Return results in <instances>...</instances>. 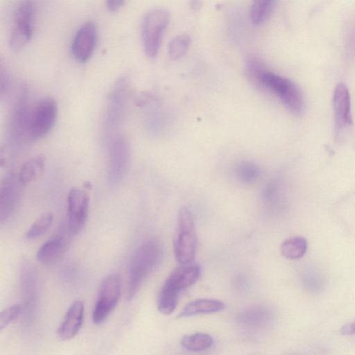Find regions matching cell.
<instances>
[{
    "label": "cell",
    "mask_w": 355,
    "mask_h": 355,
    "mask_svg": "<svg viewBox=\"0 0 355 355\" xmlns=\"http://www.w3.org/2000/svg\"><path fill=\"white\" fill-rule=\"evenodd\" d=\"M181 265L169 275L158 294L157 309L163 315H170L175 311L180 293L195 284L200 275L198 264Z\"/></svg>",
    "instance_id": "6da1fadb"
},
{
    "label": "cell",
    "mask_w": 355,
    "mask_h": 355,
    "mask_svg": "<svg viewBox=\"0 0 355 355\" xmlns=\"http://www.w3.org/2000/svg\"><path fill=\"white\" fill-rule=\"evenodd\" d=\"M161 255V246L155 240L144 242L135 251L129 264L128 300L135 297L145 279L157 265Z\"/></svg>",
    "instance_id": "7a4b0ae2"
},
{
    "label": "cell",
    "mask_w": 355,
    "mask_h": 355,
    "mask_svg": "<svg viewBox=\"0 0 355 355\" xmlns=\"http://www.w3.org/2000/svg\"><path fill=\"white\" fill-rule=\"evenodd\" d=\"M130 83L127 76H121L113 85L107 100L104 123L107 139L114 137L125 116L130 98Z\"/></svg>",
    "instance_id": "3957f363"
},
{
    "label": "cell",
    "mask_w": 355,
    "mask_h": 355,
    "mask_svg": "<svg viewBox=\"0 0 355 355\" xmlns=\"http://www.w3.org/2000/svg\"><path fill=\"white\" fill-rule=\"evenodd\" d=\"M169 21V13L163 8L152 9L144 16L141 37L144 51L148 58H154L157 55Z\"/></svg>",
    "instance_id": "277c9868"
},
{
    "label": "cell",
    "mask_w": 355,
    "mask_h": 355,
    "mask_svg": "<svg viewBox=\"0 0 355 355\" xmlns=\"http://www.w3.org/2000/svg\"><path fill=\"white\" fill-rule=\"evenodd\" d=\"M260 85L275 93L295 115L300 116L304 113L305 102L302 92L290 79L267 71L262 76Z\"/></svg>",
    "instance_id": "5b68a950"
},
{
    "label": "cell",
    "mask_w": 355,
    "mask_h": 355,
    "mask_svg": "<svg viewBox=\"0 0 355 355\" xmlns=\"http://www.w3.org/2000/svg\"><path fill=\"white\" fill-rule=\"evenodd\" d=\"M197 236L191 211L182 208L178 216V231L174 240V254L180 264L191 263L195 257Z\"/></svg>",
    "instance_id": "8992f818"
},
{
    "label": "cell",
    "mask_w": 355,
    "mask_h": 355,
    "mask_svg": "<svg viewBox=\"0 0 355 355\" xmlns=\"http://www.w3.org/2000/svg\"><path fill=\"white\" fill-rule=\"evenodd\" d=\"M26 89H21L14 103L9 122L10 141L21 147L31 141L29 136V123L32 105Z\"/></svg>",
    "instance_id": "52a82bcc"
},
{
    "label": "cell",
    "mask_w": 355,
    "mask_h": 355,
    "mask_svg": "<svg viewBox=\"0 0 355 355\" xmlns=\"http://www.w3.org/2000/svg\"><path fill=\"white\" fill-rule=\"evenodd\" d=\"M121 293V278L117 273L106 276L100 284L92 311L95 324L103 323L117 306Z\"/></svg>",
    "instance_id": "ba28073f"
},
{
    "label": "cell",
    "mask_w": 355,
    "mask_h": 355,
    "mask_svg": "<svg viewBox=\"0 0 355 355\" xmlns=\"http://www.w3.org/2000/svg\"><path fill=\"white\" fill-rule=\"evenodd\" d=\"M34 6L31 0H22L14 13L9 46L14 51L24 49L31 41L34 29Z\"/></svg>",
    "instance_id": "9c48e42d"
},
{
    "label": "cell",
    "mask_w": 355,
    "mask_h": 355,
    "mask_svg": "<svg viewBox=\"0 0 355 355\" xmlns=\"http://www.w3.org/2000/svg\"><path fill=\"white\" fill-rule=\"evenodd\" d=\"M58 116V104L52 97H44L32 106L29 123L31 141L45 137L53 129Z\"/></svg>",
    "instance_id": "30bf717a"
},
{
    "label": "cell",
    "mask_w": 355,
    "mask_h": 355,
    "mask_svg": "<svg viewBox=\"0 0 355 355\" xmlns=\"http://www.w3.org/2000/svg\"><path fill=\"white\" fill-rule=\"evenodd\" d=\"M107 180L110 185L119 184L125 176L130 160V146L127 138L115 135L109 141Z\"/></svg>",
    "instance_id": "8fae6325"
},
{
    "label": "cell",
    "mask_w": 355,
    "mask_h": 355,
    "mask_svg": "<svg viewBox=\"0 0 355 355\" xmlns=\"http://www.w3.org/2000/svg\"><path fill=\"white\" fill-rule=\"evenodd\" d=\"M67 227L71 235L78 234L87 220L89 209V196L83 189L74 188L67 196Z\"/></svg>",
    "instance_id": "7c38bea8"
},
{
    "label": "cell",
    "mask_w": 355,
    "mask_h": 355,
    "mask_svg": "<svg viewBox=\"0 0 355 355\" xmlns=\"http://www.w3.org/2000/svg\"><path fill=\"white\" fill-rule=\"evenodd\" d=\"M25 186L19 179L17 173L6 174L0 187V222L6 223L15 212Z\"/></svg>",
    "instance_id": "4fadbf2b"
},
{
    "label": "cell",
    "mask_w": 355,
    "mask_h": 355,
    "mask_svg": "<svg viewBox=\"0 0 355 355\" xmlns=\"http://www.w3.org/2000/svg\"><path fill=\"white\" fill-rule=\"evenodd\" d=\"M275 310L268 305H254L241 311L236 322L244 331L259 333L270 327L275 320Z\"/></svg>",
    "instance_id": "5bb4252c"
},
{
    "label": "cell",
    "mask_w": 355,
    "mask_h": 355,
    "mask_svg": "<svg viewBox=\"0 0 355 355\" xmlns=\"http://www.w3.org/2000/svg\"><path fill=\"white\" fill-rule=\"evenodd\" d=\"M36 270L28 262L21 266V291L24 303L21 304L26 322L29 323L36 311L38 300V284Z\"/></svg>",
    "instance_id": "9a60e30c"
},
{
    "label": "cell",
    "mask_w": 355,
    "mask_h": 355,
    "mask_svg": "<svg viewBox=\"0 0 355 355\" xmlns=\"http://www.w3.org/2000/svg\"><path fill=\"white\" fill-rule=\"evenodd\" d=\"M98 37V28L94 21L83 24L77 30L71 45L74 59L82 63L87 62L95 51Z\"/></svg>",
    "instance_id": "2e32d148"
},
{
    "label": "cell",
    "mask_w": 355,
    "mask_h": 355,
    "mask_svg": "<svg viewBox=\"0 0 355 355\" xmlns=\"http://www.w3.org/2000/svg\"><path fill=\"white\" fill-rule=\"evenodd\" d=\"M85 304L81 300L71 303L59 326L57 334L62 340H69L79 333L84 320Z\"/></svg>",
    "instance_id": "e0dca14e"
},
{
    "label": "cell",
    "mask_w": 355,
    "mask_h": 355,
    "mask_svg": "<svg viewBox=\"0 0 355 355\" xmlns=\"http://www.w3.org/2000/svg\"><path fill=\"white\" fill-rule=\"evenodd\" d=\"M333 109L338 130L352 123L350 94L347 87L343 83L338 84L334 91Z\"/></svg>",
    "instance_id": "ac0fdd59"
},
{
    "label": "cell",
    "mask_w": 355,
    "mask_h": 355,
    "mask_svg": "<svg viewBox=\"0 0 355 355\" xmlns=\"http://www.w3.org/2000/svg\"><path fill=\"white\" fill-rule=\"evenodd\" d=\"M69 234L60 231L44 242L36 253L37 259L43 264H51L60 259L67 248Z\"/></svg>",
    "instance_id": "d6986e66"
},
{
    "label": "cell",
    "mask_w": 355,
    "mask_h": 355,
    "mask_svg": "<svg viewBox=\"0 0 355 355\" xmlns=\"http://www.w3.org/2000/svg\"><path fill=\"white\" fill-rule=\"evenodd\" d=\"M225 304L218 300L203 298L187 304L179 313L178 318L219 312L225 309Z\"/></svg>",
    "instance_id": "ffe728a7"
},
{
    "label": "cell",
    "mask_w": 355,
    "mask_h": 355,
    "mask_svg": "<svg viewBox=\"0 0 355 355\" xmlns=\"http://www.w3.org/2000/svg\"><path fill=\"white\" fill-rule=\"evenodd\" d=\"M46 165V158L42 155H35L26 160L17 173L21 182L26 186L36 180L42 174Z\"/></svg>",
    "instance_id": "44dd1931"
},
{
    "label": "cell",
    "mask_w": 355,
    "mask_h": 355,
    "mask_svg": "<svg viewBox=\"0 0 355 355\" xmlns=\"http://www.w3.org/2000/svg\"><path fill=\"white\" fill-rule=\"evenodd\" d=\"M308 244L306 239L295 236L285 239L280 246L282 254L288 259H299L306 252Z\"/></svg>",
    "instance_id": "7402d4cb"
},
{
    "label": "cell",
    "mask_w": 355,
    "mask_h": 355,
    "mask_svg": "<svg viewBox=\"0 0 355 355\" xmlns=\"http://www.w3.org/2000/svg\"><path fill=\"white\" fill-rule=\"evenodd\" d=\"M180 343L187 351L199 352L209 349L214 344V340L209 334L196 332L183 336Z\"/></svg>",
    "instance_id": "603a6c76"
},
{
    "label": "cell",
    "mask_w": 355,
    "mask_h": 355,
    "mask_svg": "<svg viewBox=\"0 0 355 355\" xmlns=\"http://www.w3.org/2000/svg\"><path fill=\"white\" fill-rule=\"evenodd\" d=\"M275 0H252L250 17L254 25L264 23L272 12Z\"/></svg>",
    "instance_id": "cb8c5ba5"
},
{
    "label": "cell",
    "mask_w": 355,
    "mask_h": 355,
    "mask_svg": "<svg viewBox=\"0 0 355 355\" xmlns=\"http://www.w3.org/2000/svg\"><path fill=\"white\" fill-rule=\"evenodd\" d=\"M53 215L51 212H46L37 218L25 232L27 240H34L44 235L51 227Z\"/></svg>",
    "instance_id": "d4e9b609"
},
{
    "label": "cell",
    "mask_w": 355,
    "mask_h": 355,
    "mask_svg": "<svg viewBox=\"0 0 355 355\" xmlns=\"http://www.w3.org/2000/svg\"><path fill=\"white\" fill-rule=\"evenodd\" d=\"M235 173L239 180L248 184L254 182L259 178L261 170L256 164L244 161L237 164Z\"/></svg>",
    "instance_id": "484cf974"
},
{
    "label": "cell",
    "mask_w": 355,
    "mask_h": 355,
    "mask_svg": "<svg viewBox=\"0 0 355 355\" xmlns=\"http://www.w3.org/2000/svg\"><path fill=\"white\" fill-rule=\"evenodd\" d=\"M191 39L187 35L175 37L168 44V53L169 57L176 60L183 57L189 49Z\"/></svg>",
    "instance_id": "4316f807"
},
{
    "label": "cell",
    "mask_w": 355,
    "mask_h": 355,
    "mask_svg": "<svg viewBox=\"0 0 355 355\" xmlns=\"http://www.w3.org/2000/svg\"><path fill=\"white\" fill-rule=\"evenodd\" d=\"M267 71L264 63L257 57H249L247 59L246 74L254 83L260 85L261 78Z\"/></svg>",
    "instance_id": "83f0119b"
},
{
    "label": "cell",
    "mask_w": 355,
    "mask_h": 355,
    "mask_svg": "<svg viewBox=\"0 0 355 355\" xmlns=\"http://www.w3.org/2000/svg\"><path fill=\"white\" fill-rule=\"evenodd\" d=\"M21 304H16L2 310L0 314V331L6 328L22 315Z\"/></svg>",
    "instance_id": "f1b7e54d"
},
{
    "label": "cell",
    "mask_w": 355,
    "mask_h": 355,
    "mask_svg": "<svg viewBox=\"0 0 355 355\" xmlns=\"http://www.w3.org/2000/svg\"><path fill=\"white\" fill-rule=\"evenodd\" d=\"M10 80L8 73L3 69L1 70V98L8 92L10 89Z\"/></svg>",
    "instance_id": "f546056e"
},
{
    "label": "cell",
    "mask_w": 355,
    "mask_h": 355,
    "mask_svg": "<svg viewBox=\"0 0 355 355\" xmlns=\"http://www.w3.org/2000/svg\"><path fill=\"white\" fill-rule=\"evenodd\" d=\"M125 0H105L107 10L111 12L118 11L123 5Z\"/></svg>",
    "instance_id": "4dcf8cb0"
},
{
    "label": "cell",
    "mask_w": 355,
    "mask_h": 355,
    "mask_svg": "<svg viewBox=\"0 0 355 355\" xmlns=\"http://www.w3.org/2000/svg\"><path fill=\"white\" fill-rule=\"evenodd\" d=\"M340 332L345 336L355 335V319L344 324L340 328Z\"/></svg>",
    "instance_id": "1f68e13d"
},
{
    "label": "cell",
    "mask_w": 355,
    "mask_h": 355,
    "mask_svg": "<svg viewBox=\"0 0 355 355\" xmlns=\"http://www.w3.org/2000/svg\"><path fill=\"white\" fill-rule=\"evenodd\" d=\"M189 5L194 11L199 10L202 5V0H189Z\"/></svg>",
    "instance_id": "d6a6232c"
}]
</instances>
